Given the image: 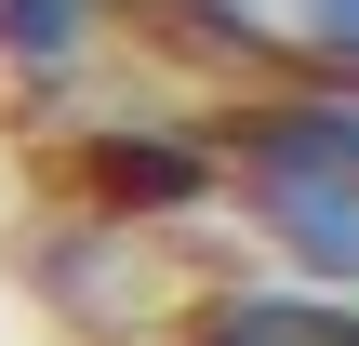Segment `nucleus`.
<instances>
[{
    "label": "nucleus",
    "mask_w": 359,
    "mask_h": 346,
    "mask_svg": "<svg viewBox=\"0 0 359 346\" xmlns=\"http://www.w3.org/2000/svg\"><path fill=\"white\" fill-rule=\"evenodd\" d=\"M67 187H80L107 227L200 213V200H226V133H213V120H93V133L67 147Z\"/></svg>",
    "instance_id": "f03ea898"
},
{
    "label": "nucleus",
    "mask_w": 359,
    "mask_h": 346,
    "mask_svg": "<svg viewBox=\"0 0 359 346\" xmlns=\"http://www.w3.org/2000/svg\"><path fill=\"white\" fill-rule=\"evenodd\" d=\"M280 27H293V67L359 80V0H280Z\"/></svg>",
    "instance_id": "39448f33"
},
{
    "label": "nucleus",
    "mask_w": 359,
    "mask_h": 346,
    "mask_svg": "<svg viewBox=\"0 0 359 346\" xmlns=\"http://www.w3.org/2000/svg\"><path fill=\"white\" fill-rule=\"evenodd\" d=\"M187 346H359V293L333 280H226V293H200V320Z\"/></svg>",
    "instance_id": "7ed1b4c3"
},
{
    "label": "nucleus",
    "mask_w": 359,
    "mask_h": 346,
    "mask_svg": "<svg viewBox=\"0 0 359 346\" xmlns=\"http://www.w3.org/2000/svg\"><path fill=\"white\" fill-rule=\"evenodd\" d=\"M107 27H120V0H0V80L67 93V80L107 53Z\"/></svg>",
    "instance_id": "20e7f679"
},
{
    "label": "nucleus",
    "mask_w": 359,
    "mask_h": 346,
    "mask_svg": "<svg viewBox=\"0 0 359 346\" xmlns=\"http://www.w3.org/2000/svg\"><path fill=\"white\" fill-rule=\"evenodd\" d=\"M226 213L266 240V267L359 293V80H240L226 93Z\"/></svg>",
    "instance_id": "f257e3e1"
}]
</instances>
